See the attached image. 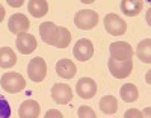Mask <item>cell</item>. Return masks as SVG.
<instances>
[{"instance_id": "3", "label": "cell", "mask_w": 151, "mask_h": 118, "mask_svg": "<svg viewBox=\"0 0 151 118\" xmlns=\"http://www.w3.org/2000/svg\"><path fill=\"white\" fill-rule=\"evenodd\" d=\"M98 23V14L92 9H83L79 11L74 17V24L82 30H89L94 29Z\"/></svg>"}, {"instance_id": "17", "label": "cell", "mask_w": 151, "mask_h": 118, "mask_svg": "<svg viewBox=\"0 0 151 118\" xmlns=\"http://www.w3.org/2000/svg\"><path fill=\"white\" fill-rule=\"evenodd\" d=\"M17 64V56L9 47L0 49V67L2 68H11Z\"/></svg>"}, {"instance_id": "13", "label": "cell", "mask_w": 151, "mask_h": 118, "mask_svg": "<svg viewBox=\"0 0 151 118\" xmlns=\"http://www.w3.org/2000/svg\"><path fill=\"white\" fill-rule=\"evenodd\" d=\"M40 112H41L40 104H38V101H35L32 98L23 101L20 109H18L20 118H38L40 117Z\"/></svg>"}, {"instance_id": "26", "label": "cell", "mask_w": 151, "mask_h": 118, "mask_svg": "<svg viewBox=\"0 0 151 118\" xmlns=\"http://www.w3.org/2000/svg\"><path fill=\"white\" fill-rule=\"evenodd\" d=\"M3 18H5V9H3L2 5H0V23L3 21Z\"/></svg>"}, {"instance_id": "9", "label": "cell", "mask_w": 151, "mask_h": 118, "mask_svg": "<svg viewBox=\"0 0 151 118\" xmlns=\"http://www.w3.org/2000/svg\"><path fill=\"white\" fill-rule=\"evenodd\" d=\"M76 93L82 98H92L97 93V83L91 77H82L76 85Z\"/></svg>"}, {"instance_id": "10", "label": "cell", "mask_w": 151, "mask_h": 118, "mask_svg": "<svg viewBox=\"0 0 151 118\" xmlns=\"http://www.w3.org/2000/svg\"><path fill=\"white\" fill-rule=\"evenodd\" d=\"M30 28V21L26 15L23 14H14L9 18L8 23V29L14 33V35H20V33H26V30Z\"/></svg>"}, {"instance_id": "2", "label": "cell", "mask_w": 151, "mask_h": 118, "mask_svg": "<svg viewBox=\"0 0 151 118\" xmlns=\"http://www.w3.org/2000/svg\"><path fill=\"white\" fill-rule=\"evenodd\" d=\"M0 83H2V88L6 91V93L11 94H17L20 91H23L26 88V80L20 73H14V71H9L5 73L0 79Z\"/></svg>"}, {"instance_id": "8", "label": "cell", "mask_w": 151, "mask_h": 118, "mask_svg": "<svg viewBox=\"0 0 151 118\" xmlns=\"http://www.w3.org/2000/svg\"><path fill=\"white\" fill-rule=\"evenodd\" d=\"M73 53H74L76 59H79L82 62L91 59L92 55H94V44H92V41H91V39H88V38L79 39V41L76 43L74 49H73Z\"/></svg>"}, {"instance_id": "5", "label": "cell", "mask_w": 151, "mask_h": 118, "mask_svg": "<svg viewBox=\"0 0 151 118\" xmlns=\"http://www.w3.org/2000/svg\"><path fill=\"white\" fill-rule=\"evenodd\" d=\"M109 71L113 77L116 79H125L129 77L133 71V61H115V59H109Z\"/></svg>"}, {"instance_id": "6", "label": "cell", "mask_w": 151, "mask_h": 118, "mask_svg": "<svg viewBox=\"0 0 151 118\" xmlns=\"http://www.w3.org/2000/svg\"><path fill=\"white\" fill-rule=\"evenodd\" d=\"M104 28L110 35L118 36V35L125 33V30H127V23L116 14H107L104 17Z\"/></svg>"}, {"instance_id": "21", "label": "cell", "mask_w": 151, "mask_h": 118, "mask_svg": "<svg viewBox=\"0 0 151 118\" xmlns=\"http://www.w3.org/2000/svg\"><path fill=\"white\" fill-rule=\"evenodd\" d=\"M0 118H11V106L3 96H0Z\"/></svg>"}, {"instance_id": "19", "label": "cell", "mask_w": 151, "mask_h": 118, "mask_svg": "<svg viewBox=\"0 0 151 118\" xmlns=\"http://www.w3.org/2000/svg\"><path fill=\"white\" fill-rule=\"evenodd\" d=\"M137 96H139V93H137V88L133 83H124L121 86V98L124 101L133 103L137 100Z\"/></svg>"}, {"instance_id": "1", "label": "cell", "mask_w": 151, "mask_h": 118, "mask_svg": "<svg viewBox=\"0 0 151 118\" xmlns=\"http://www.w3.org/2000/svg\"><path fill=\"white\" fill-rule=\"evenodd\" d=\"M40 35L42 41L48 46H55L58 49H65L71 43V33L67 28L56 26L52 21H44L40 26Z\"/></svg>"}, {"instance_id": "12", "label": "cell", "mask_w": 151, "mask_h": 118, "mask_svg": "<svg viewBox=\"0 0 151 118\" xmlns=\"http://www.w3.org/2000/svg\"><path fill=\"white\" fill-rule=\"evenodd\" d=\"M15 46L18 49L20 53L23 55H29L38 47V43H36V38L30 33H20L17 36V41H15Z\"/></svg>"}, {"instance_id": "14", "label": "cell", "mask_w": 151, "mask_h": 118, "mask_svg": "<svg viewBox=\"0 0 151 118\" xmlns=\"http://www.w3.org/2000/svg\"><path fill=\"white\" fill-rule=\"evenodd\" d=\"M56 73L62 79H71L76 76L77 68H76V64L71 59H60L56 64Z\"/></svg>"}, {"instance_id": "24", "label": "cell", "mask_w": 151, "mask_h": 118, "mask_svg": "<svg viewBox=\"0 0 151 118\" xmlns=\"http://www.w3.org/2000/svg\"><path fill=\"white\" fill-rule=\"evenodd\" d=\"M44 118H64V115H62L59 111H56V109H50V111H47Z\"/></svg>"}, {"instance_id": "18", "label": "cell", "mask_w": 151, "mask_h": 118, "mask_svg": "<svg viewBox=\"0 0 151 118\" xmlns=\"http://www.w3.org/2000/svg\"><path fill=\"white\" fill-rule=\"evenodd\" d=\"M100 109L101 112L112 115L118 111V100L113 97V96H104L101 100H100Z\"/></svg>"}, {"instance_id": "20", "label": "cell", "mask_w": 151, "mask_h": 118, "mask_svg": "<svg viewBox=\"0 0 151 118\" xmlns=\"http://www.w3.org/2000/svg\"><path fill=\"white\" fill-rule=\"evenodd\" d=\"M150 46H151V39L147 38V39H144V41L139 43V46H137V50H136L137 58H139L142 62H145V64H150V62H151Z\"/></svg>"}, {"instance_id": "25", "label": "cell", "mask_w": 151, "mask_h": 118, "mask_svg": "<svg viewBox=\"0 0 151 118\" xmlns=\"http://www.w3.org/2000/svg\"><path fill=\"white\" fill-rule=\"evenodd\" d=\"M8 5H11V6H21L23 2H12V0H8Z\"/></svg>"}, {"instance_id": "7", "label": "cell", "mask_w": 151, "mask_h": 118, "mask_svg": "<svg viewBox=\"0 0 151 118\" xmlns=\"http://www.w3.org/2000/svg\"><path fill=\"white\" fill-rule=\"evenodd\" d=\"M110 59L115 61H129L133 58V49L129 43L125 41H118V43H112L110 47Z\"/></svg>"}, {"instance_id": "16", "label": "cell", "mask_w": 151, "mask_h": 118, "mask_svg": "<svg viewBox=\"0 0 151 118\" xmlns=\"http://www.w3.org/2000/svg\"><path fill=\"white\" fill-rule=\"evenodd\" d=\"M27 9L30 15H33L35 18H41L48 12V3L45 0H30L27 3Z\"/></svg>"}, {"instance_id": "15", "label": "cell", "mask_w": 151, "mask_h": 118, "mask_svg": "<svg viewBox=\"0 0 151 118\" xmlns=\"http://www.w3.org/2000/svg\"><path fill=\"white\" fill-rule=\"evenodd\" d=\"M142 8H144L142 0H122L121 2V11H122V14L127 15V17L139 15Z\"/></svg>"}, {"instance_id": "4", "label": "cell", "mask_w": 151, "mask_h": 118, "mask_svg": "<svg viewBox=\"0 0 151 118\" xmlns=\"http://www.w3.org/2000/svg\"><path fill=\"white\" fill-rule=\"evenodd\" d=\"M27 74L32 82H42L47 76V64L42 58H33L27 65Z\"/></svg>"}, {"instance_id": "23", "label": "cell", "mask_w": 151, "mask_h": 118, "mask_svg": "<svg viewBox=\"0 0 151 118\" xmlns=\"http://www.w3.org/2000/svg\"><path fill=\"white\" fill-rule=\"evenodd\" d=\"M124 118H144V115H142L141 111H137V109H129V111H125Z\"/></svg>"}, {"instance_id": "22", "label": "cell", "mask_w": 151, "mask_h": 118, "mask_svg": "<svg viewBox=\"0 0 151 118\" xmlns=\"http://www.w3.org/2000/svg\"><path fill=\"white\" fill-rule=\"evenodd\" d=\"M77 115H79V118H97L95 112L89 106H80L77 109Z\"/></svg>"}, {"instance_id": "11", "label": "cell", "mask_w": 151, "mask_h": 118, "mask_svg": "<svg viewBox=\"0 0 151 118\" xmlns=\"http://www.w3.org/2000/svg\"><path fill=\"white\" fill-rule=\"evenodd\" d=\"M52 97L59 104H67L73 100V91L67 83H56L52 88Z\"/></svg>"}]
</instances>
